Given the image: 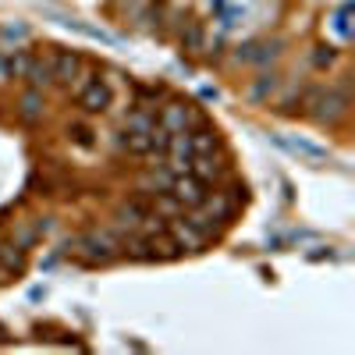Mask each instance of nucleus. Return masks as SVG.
Masks as SVG:
<instances>
[{
  "instance_id": "0eeeda50",
  "label": "nucleus",
  "mask_w": 355,
  "mask_h": 355,
  "mask_svg": "<svg viewBox=\"0 0 355 355\" xmlns=\"http://www.w3.org/2000/svg\"><path fill=\"white\" fill-rule=\"evenodd\" d=\"M185 135H189V146H192V157H214V153L220 150L217 128H210L206 121H196Z\"/></svg>"
},
{
  "instance_id": "f03ea898",
  "label": "nucleus",
  "mask_w": 355,
  "mask_h": 355,
  "mask_svg": "<svg viewBox=\"0 0 355 355\" xmlns=\"http://www.w3.org/2000/svg\"><path fill=\"white\" fill-rule=\"evenodd\" d=\"M167 192L182 202V206H189V210H196V206L210 196V189H206V182L199 174H192V171H182V174H174L171 178V185H167Z\"/></svg>"
},
{
  "instance_id": "f257e3e1",
  "label": "nucleus",
  "mask_w": 355,
  "mask_h": 355,
  "mask_svg": "<svg viewBox=\"0 0 355 355\" xmlns=\"http://www.w3.org/2000/svg\"><path fill=\"white\" fill-rule=\"evenodd\" d=\"M313 107H316L313 117L320 125H334L348 114V93L341 85H331V89H323V93H313Z\"/></svg>"
},
{
  "instance_id": "1a4fd4ad",
  "label": "nucleus",
  "mask_w": 355,
  "mask_h": 355,
  "mask_svg": "<svg viewBox=\"0 0 355 355\" xmlns=\"http://www.w3.org/2000/svg\"><path fill=\"white\" fill-rule=\"evenodd\" d=\"M277 142L284 146L288 153L302 157V160H309V164H323V160H327V153H323L320 146H313V142H302V139H284V135H277Z\"/></svg>"
},
{
  "instance_id": "4468645a",
  "label": "nucleus",
  "mask_w": 355,
  "mask_h": 355,
  "mask_svg": "<svg viewBox=\"0 0 355 355\" xmlns=\"http://www.w3.org/2000/svg\"><path fill=\"white\" fill-rule=\"evenodd\" d=\"M153 125H157V117H153V114L135 110V114L128 117V128H125V132H153Z\"/></svg>"
},
{
  "instance_id": "f8f14e48",
  "label": "nucleus",
  "mask_w": 355,
  "mask_h": 355,
  "mask_svg": "<svg viewBox=\"0 0 355 355\" xmlns=\"http://www.w3.org/2000/svg\"><path fill=\"white\" fill-rule=\"evenodd\" d=\"M21 117L25 121H40L43 117V93L40 89H28V93L21 96Z\"/></svg>"
},
{
  "instance_id": "423d86ee",
  "label": "nucleus",
  "mask_w": 355,
  "mask_h": 355,
  "mask_svg": "<svg viewBox=\"0 0 355 355\" xmlns=\"http://www.w3.org/2000/svg\"><path fill=\"white\" fill-rule=\"evenodd\" d=\"M196 121H202V117L196 114V107H192V103H182V100H174V103L164 107V114H160L157 125H164L167 132H189Z\"/></svg>"
},
{
  "instance_id": "f3484780",
  "label": "nucleus",
  "mask_w": 355,
  "mask_h": 355,
  "mask_svg": "<svg viewBox=\"0 0 355 355\" xmlns=\"http://www.w3.org/2000/svg\"><path fill=\"white\" fill-rule=\"evenodd\" d=\"M71 135H75V142H78V146H93V139H89L93 132H89V128H82V125H75V128H71Z\"/></svg>"
},
{
  "instance_id": "7ed1b4c3",
  "label": "nucleus",
  "mask_w": 355,
  "mask_h": 355,
  "mask_svg": "<svg viewBox=\"0 0 355 355\" xmlns=\"http://www.w3.org/2000/svg\"><path fill=\"white\" fill-rule=\"evenodd\" d=\"M281 50H284L281 40H249L234 50V61L239 64H270L281 57Z\"/></svg>"
},
{
  "instance_id": "6e6552de",
  "label": "nucleus",
  "mask_w": 355,
  "mask_h": 355,
  "mask_svg": "<svg viewBox=\"0 0 355 355\" xmlns=\"http://www.w3.org/2000/svg\"><path fill=\"white\" fill-rule=\"evenodd\" d=\"M82 71V57L71 53V50H57L53 53V61H50V78L53 82H61V85H71Z\"/></svg>"
},
{
  "instance_id": "9d476101",
  "label": "nucleus",
  "mask_w": 355,
  "mask_h": 355,
  "mask_svg": "<svg viewBox=\"0 0 355 355\" xmlns=\"http://www.w3.org/2000/svg\"><path fill=\"white\" fill-rule=\"evenodd\" d=\"M0 270L8 274H21L25 270V256L15 242H0Z\"/></svg>"
},
{
  "instance_id": "39448f33",
  "label": "nucleus",
  "mask_w": 355,
  "mask_h": 355,
  "mask_svg": "<svg viewBox=\"0 0 355 355\" xmlns=\"http://www.w3.org/2000/svg\"><path fill=\"white\" fill-rule=\"evenodd\" d=\"M82 245V256L89 263H110L117 256V249H121V242H114L107 231H93V234H85V239L78 242Z\"/></svg>"
},
{
  "instance_id": "20e7f679",
  "label": "nucleus",
  "mask_w": 355,
  "mask_h": 355,
  "mask_svg": "<svg viewBox=\"0 0 355 355\" xmlns=\"http://www.w3.org/2000/svg\"><path fill=\"white\" fill-rule=\"evenodd\" d=\"M78 107L85 114H103L110 107V85L100 75H89V82L78 89Z\"/></svg>"
},
{
  "instance_id": "9b49d317",
  "label": "nucleus",
  "mask_w": 355,
  "mask_h": 355,
  "mask_svg": "<svg viewBox=\"0 0 355 355\" xmlns=\"http://www.w3.org/2000/svg\"><path fill=\"white\" fill-rule=\"evenodd\" d=\"M277 82H281V78H277L274 71H270V75H259V78L249 85V100H252V103H263V100L277 89Z\"/></svg>"
},
{
  "instance_id": "ddd939ff",
  "label": "nucleus",
  "mask_w": 355,
  "mask_h": 355,
  "mask_svg": "<svg viewBox=\"0 0 355 355\" xmlns=\"http://www.w3.org/2000/svg\"><path fill=\"white\" fill-rule=\"evenodd\" d=\"M25 78H28V85H33V89H40V85L53 82V78H50V64H46V61H36V57L28 61V68H25Z\"/></svg>"
},
{
  "instance_id": "2eb2a0df",
  "label": "nucleus",
  "mask_w": 355,
  "mask_h": 355,
  "mask_svg": "<svg viewBox=\"0 0 355 355\" xmlns=\"http://www.w3.org/2000/svg\"><path fill=\"white\" fill-rule=\"evenodd\" d=\"M338 57V50L334 46H316V64H331Z\"/></svg>"
},
{
  "instance_id": "dca6fc26",
  "label": "nucleus",
  "mask_w": 355,
  "mask_h": 355,
  "mask_svg": "<svg viewBox=\"0 0 355 355\" xmlns=\"http://www.w3.org/2000/svg\"><path fill=\"white\" fill-rule=\"evenodd\" d=\"M348 15H352V4H345V8L338 11V33H341V36L352 33V28H348Z\"/></svg>"
}]
</instances>
